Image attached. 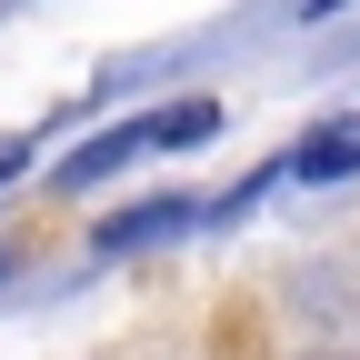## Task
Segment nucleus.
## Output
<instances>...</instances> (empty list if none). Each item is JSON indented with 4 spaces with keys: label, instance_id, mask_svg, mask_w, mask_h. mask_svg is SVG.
<instances>
[{
    "label": "nucleus",
    "instance_id": "1",
    "mask_svg": "<svg viewBox=\"0 0 360 360\" xmlns=\"http://www.w3.org/2000/svg\"><path fill=\"white\" fill-rule=\"evenodd\" d=\"M191 220H210V200H200V191H160L150 210H110L90 250H101V260H130V250H150V240H170V231H191Z\"/></svg>",
    "mask_w": 360,
    "mask_h": 360
},
{
    "label": "nucleus",
    "instance_id": "2",
    "mask_svg": "<svg viewBox=\"0 0 360 360\" xmlns=\"http://www.w3.org/2000/svg\"><path fill=\"white\" fill-rule=\"evenodd\" d=\"M290 180H310V191H330V180H350L360 170V110H340V120H321V130H310V141L281 160Z\"/></svg>",
    "mask_w": 360,
    "mask_h": 360
},
{
    "label": "nucleus",
    "instance_id": "3",
    "mask_svg": "<svg viewBox=\"0 0 360 360\" xmlns=\"http://www.w3.org/2000/svg\"><path fill=\"white\" fill-rule=\"evenodd\" d=\"M141 150H160V110H150V120H120V130H101L90 150H70V160H60V180H70V191H80V180H110L120 160H141Z\"/></svg>",
    "mask_w": 360,
    "mask_h": 360
},
{
    "label": "nucleus",
    "instance_id": "4",
    "mask_svg": "<svg viewBox=\"0 0 360 360\" xmlns=\"http://www.w3.org/2000/svg\"><path fill=\"white\" fill-rule=\"evenodd\" d=\"M0 180H20V141H0Z\"/></svg>",
    "mask_w": 360,
    "mask_h": 360
},
{
    "label": "nucleus",
    "instance_id": "5",
    "mask_svg": "<svg viewBox=\"0 0 360 360\" xmlns=\"http://www.w3.org/2000/svg\"><path fill=\"white\" fill-rule=\"evenodd\" d=\"M321 11H340V0H321Z\"/></svg>",
    "mask_w": 360,
    "mask_h": 360
}]
</instances>
